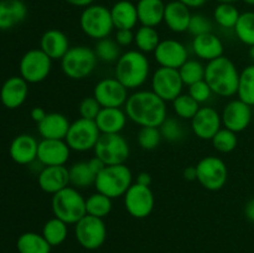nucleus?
<instances>
[{
	"label": "nucleus",
	"instance_id": "42",
	"mask_svg": "<svg viewBox=\"0 0 254 253\" xmlns=\"http://www.w3.org/2000/svg\"><path fill=\"white\" fill-rule=\"evenodd\" d=\"M212 146L217 151L222 154L231 153L237 148L238 138L237 133L230 130L227 128H221L217 133L215 134L212 139H211Z\"/></svg>",
	"mask_w": 254,
	"mask_h": 253
},
{
	"label": "nucleus",
	"instance_id": "33",
	"mask_svg": "<svg viewBox=\"0 0 254 253\" xmlns=\"http://www.w3.org/2000/svg\"><path fill=\"white\" fill-rule=\"evenodd\" d=\"M160 41V36L155 27L141 25L134 32V44H135L136 50L141 51L143 54H150V52L154 54Z\"/></svg>",
	"mask_w": 254,
	"mask_h": 253
},
{
	"label": "nucleus",
	"instance_id": "28",
	"mask_svg": "<svg viewBox=\"0 0 254 253\" xmlns=\"http://www.w3.org/2000/svg\"><path fill=\"white\" fill-rule=\"evenodd\" d=\"M126 111L122 108H102L94 119L101 134H119L127 124Z\"/></svg>",
	"mask_w": 254,
	"mask_h": 253
},
{
	"label": "nucleus",
	"instance_id": "49",
	"mask_svg": "<svg viewBox=\"0 0 254 253\" xmlns=\"http://www.w3.org/2000/svg\"><path fill=\"white\" fill-rule=\"evenodd\" d=\"M88 165H89V168H91V170L93 171L96 175H98V174L101 173V171L103 170V169L107 166L106 164H104L103 161H102L101 159H99L98 156H96V155H94L92 159H89Z\"/></svg>",
	"mask_w": 254,
	"mask_h": 253
},
{
	"label": "nucleus",
	"instance_id": "12",
	"mask_svg": "<svg viewBox=\"0 0 254 253\" xmlns=\"http://www.w3.org/2000/svg\"><path fill=\"white\" fill-rule=\"evenodd\" d=\"M197 181L208 191H218L228 180V169L225 161L217 156H205L196 165Z\"/></svg>",
	"mask_w": 254,
	"mask_h": 253
},
{
	"label": "nucleus",
	"instance_id": "10",
	"mask_svg": "<svg viewBox=\"0 0 254 253\" xmlns=\"http://www.w3.org/2000/svg\"><path fill=\"white\" fill-rule=\"evenodd\" d=\"M99 136L101 131L96 122L78 118L71 123L64 140L68 144L71 150L84 153V151L93 150Z\"/></svg>",
	"mask_w": 254,
	"mask_h": 253
},
{
	"label": "nucleus",
	"instance_id": "53",
	"mask_svg": "<svg viewBox=\"0 0 254 253\" xmlns=\"http://www.w3.org/2000/svg\"><path fill=\"white\" fill-rule=\"evenodd\" d=\"M245 216L250 222L254 223V197L251 198L245 206Z\"/></svg>",
	"mask_w": 254,
	"mask_h": 253
},
{
	"label": "nucleus",
	"instance_id": "22",
	"mask_svg": "<svg viewBox=\"0 0 254 253\" xmlns=\"http://www.w3.org/2000/svg\"><path fill=\"white\" fill-rule=\"evenodd\" d=\"M37 184L44 192L55 195L69 185L68 169L64 165L44 166L37 175Z\"/></svg>",
	"mask_w": 254,
	"mask_h": 253
},
{
	"label": "nucleus",
	"instance_id": "21",
	"mask_svg": "<svg viewBox=\"0 0 254 253\" xmlns=\"http://www.w3.org/2000/svg\"><path fill=\"white\" fill-rule=\"evenodd\" d=\"M39 141L30 134H19L9 146V155L19 165H30L37 160Z\"/></svg>",
	"mask_w": 254,
	"mask_h": 253
},
{
	"label": "nucleus",
	"instance_id": "11",
	"mask_svg": "<svg viewBox=\"0 0 254 253\" xmlns=\"http://www.w3.org/2000/svg\"><path fill=\"white\" fill-rule=\"evenodd\" d=\"M52 60L41 49L29 50L19 62L20 76L27 83H40L50 76Z\"/></svg>",
	"mask_w": 254,
	"mask_h": 253
},
{
	"label": "nucleus",
	"instance_id": "41",
	"mask_svg": "<svg viewBox=\"0 0 254 253\" xmlns=\"http://www.w3.org/2000/svg\"><path fill=\"white\" fill-rule=\"evenodd\" d=\"M171 103H173V109L175 112V114L181 119H189V121H191L193 118V116L197 113L198 109H200V104L189 93H181Z\"/></svg>",
	"mask_w": 254,
	"mask_h": 253
},
{
	"label": "nucleus",
	"instance_id": "39",
	"mask_svg": "<svg viewBox=\"0 0 254 253\" xmlns=\"http://www.w3.org/2000/svg\"><path fill=\"white\" fill-rule=\"evenodd\" d=\"M235 34L242 44L247 46L254 45V12L246 11L240 15L237 24L235 26Z\"/></svg>",
	"mask_w": 254,
	"mask_h": 253
},
{
	"label": "nucleus",
	"instance_id": "14",
	"mask_svg": "<svg viewBox=\"0 0 254 253\" xmlns=\"http://www.w3.org/2000/svg\"><path fill=\"white\" fill-rule=\"evenodd\" d=\"M123 197L127 212L131 217L139 220L150 216L155 206V197L150 186H143L133 183Z\"/></svg>",
	"mask_w": 254,
	"mask_h": 253
},
{
	"label": "nucleus",
	"instance_id": "29",
	"mask_svg": "<svg viewBox=\"0 0 254 253\" xmlns=\"http://www.w3.org/2000/svg\"><path fill=\"white\" fill-rule=\"evenodd\" d=\"M114 29L133 30L139 22L136 4L129 0H119L111 7Z\"/></svg>",
	"mask_w": 254,
	"mask_h": 253
},
{
	"label": "nucleus",
	"instance_id": "25",
	"mask_svg": "<svg viewBox=\"0 0 254 253\" xmlns=\"http://www.w3.org/2000/svg\"><path fill=\"white\" fill-rule=\"evenodd\" d=\"M191 49L197 59L207 62L223 56V51H225L221 39L212 32L193 37L191 42Z\"/></svg>",
	"mask_w": 254,
	"mask_h": 253
},
{
	"label": "nucleus",
	"instance_id": "26",
	"mask_svg": "<svg viewBox=\"0 0 254 253\" xmlns=\"http://www.w3.org/2000/svg\"><path fill=\"white\" fill-rule=\"evenodd\" d=\"M71 123L64 114L52 112L47 113L44 121L37 124V131L42 139H62L64 140Z\"/></svg>",
	"mask_w": 254,
	"mask_h": 253
},
{
	"label": "nucleus",
	"instance_id": "8",
	"mask_svg": "<svg viewBox=\"0 0 254 253\" xmlns=\"http://www.w3.org/2000/svg\"><path fill=\"white\" fill-rule=\"evenodd\" d=\"M93 150L94 155L98 156L106 165L126 164L130 155L128 141L121 133L101 134Z\"/></svg>",
	"mask_w": 254,
	"mask_h": 253
},
{
	"label": "nucleus",
	"instance_id": "54",
	"mask_svg": "<svg viewBox=\"0 0 254 253\" xmlns=\"http://www.w3.org/2000/svg\"><path fill=\"white\" fill-rule=\"evenodd\" d=\"M67 4L72 5V6H76V7H87L89 5L93 4L94 0H64Z\"/></svg>",
	"mask_w": 254,
	"mask_h": 253
},
{
	"label": "nucleus",
	"instance_id": "48",
	"mask_svg": "<svg viewBox=\"0 0 254 253\" xmlns=\"http://www.w3.org/2000/svg\"><path fill=\"white\" fill-rule=\"evenodd\" d=\"M117 44L121 47L130 46L134 42V32L133 30H127V29H119L116 32V39Z\"/></svg>",
	"mask_w": 254,
	"mask_h": 253
},
{
	"label": "nucleus",
	"instance_id": "18",
	"mask_svg": "<svg viewBox=\"0 0 254 253\" xmlns=\"http://www.w3.org/2000/svg\"><path fill=\"white\" fill-rule=\"evenodd\" d=\"M222 128L221 113L213 107H200L197 113L191 119V129L197 138L211 140Z\"/></svg>",
	"mask_w": 254,
	"mask_h": 253
},
{
	"label": "nucleus",
	"instance_id": "36",
	"mask_svg": "<svg viewBox=\"0 0 254 253\" xmlns=\"http://www.w3.org/2000/svg\"><path fill=\"white\" fill-rule=\"evenodd\" d=\"M237 96L241 101L254 107V63L241 71Z\"/></svg>",
	"mask_w": 254,
	"mask_h": 253
},
{
	"label": "nucleus",
	"instance_id": "4",
	"mask_svg": "<svg viewBox=\"0 0 254 253\" xmlns=\"http://www.w3.org/2000/svg\"><path fill=\"white\" fill-rule=\"evenodd\" d=\"M52 212L55 217L60 218L67 225H76L87 215L86 198L78 189L67 186L64 190L52 195Z\"/></svg>",
	"mask_w": 254,
	"mask_h": 253
},
{
	"label": "nucleus",
	"instance_id": "58",
	"mask_svg": "<svg viewBox=\"0 0 254 253\" xmlns=\"http://www.w3.org/2000/svg\"><path fill=\"white\" fill-rule=\"evenodd\" d=\"M243 2H246L247 5H252V6H254V0H243Z\"/></svg>",
	"mask_w": 254,
	"mask_h": 253
},
{
	"label": "nucleus",
	"instance_id": "2",
	"mask_svg": "<svg viewBox=\"0 0 254 253\" xmlns=\"http://www.w3.org/2000/svg\"><path fill=\"white\" fill-rule=\"evenodd\" d=\"M240 73L232 60L221 56L207 62L205 81L212 89L213 94L220 97H233L238 91Z\"/></svg>",
	"mask_w": 254,
	"mask_h": 253
},
{
	"label": "nucleus",
	"instance_id": "1",
	"mask_svg": "<svg viewBox=\"0 0 254 253\" xmlns=\"http://www.w3.org/2000/svg\"><path fill=\"white\" fill-rule=\"evenodd\" d=\"M127 117L135 124L143 126H159L168 117L166 102L153 91L134 92L128 97L124 106Z\"/></svg>",
	"mask_w": 254,
	"mask_h": 253
},
{
	"label": "nucleus",
	"instance_id": "37",
	"mask_svg": "<svg viewBox=\"0 0 254 253\" xmlns=\"http://www.w3.org/2000/svg\"><path fill=\"white\" fill-rule=\"evenodd\" d=\"M241 12L230 2H220L213 10V19L223 29H235Z\"/></svg>",
	"mask_w": 254,
	"mask_h": 253
},
{
	"label": "nucleus",
	"instance_id": "7",
	"mask_svg": "<svg viewBox=\"0 0 254 253\" xmlns=\"http://www.w3.org/2000/svg\"><path fill=\"white\" fill-rule=\"evenodd\" d=\"M79 26L84 35L97 41L109 37L114 29L111 9L99 4L84 7L79 16Z\"/></svg>",
	"mask_w": 254,
	"mask_h": 253
},
{
	"label": "nucleus",
	"instance_id": "56",
	"mask_svg": "<svg viewBox=\"0 0 254 253\" xmlns=\"http://www.w3.org/2000/svg\"><path fill=\"white\" fill-rule=\"evenodd\" d=\"M250 57H251V60H252L253 63H254V45H253V46L250 47Z\"/></svg>",
	"mask_w": 254,
	"mask_h": 253
},
{
	"label": "nucleus",
	"instance_id": "34",
	"mask_svg": "<svg viewBox=\"0 0 254 253\" xmlns=\"http://www.w3.org/2000/svg\"><path fill=\"white\" fill-rule=\"evenodd\" d=\"M42 236L51 247L62 245L68 236V225L60 218H50L42 227Z\"/></svg>",
	"mask_w": 254,
	"mask_h": 253
},
{
	"label": "nucleus",
	"instance_id": "35",
	"mask_svg": "<svg viewBox=\"0 0 254 253\" xmlns=\"http://www.w3.org/2000/svg\"><path fill=\"white\" fill-rule=\"evenodd\" d=\"M112 198L103 195L101 192H94L86 198V211L87 215L94 216V217L104 218L111 213L113 208Z\"/></svg>",
	"mask_w": 254,
	"mask_h": 253
},
{
	"label": "nucleus",
	"instance_id": "19",
	"mask_svg": "<svg viewBox=\"0 0 254 253\" xmlns=\"http://www.w3.org/2000/svg\"><path fill=\"white\" fill-rule=\"evenodd\" d=\"M71 155V149L62 139H42L39 141L37 160L44 166L66 165Z\"/></svg>",
	"mask_w": 254,
	"mask_h": 253
},
{
	"label": "nucleus",
	"instance_id": "24",
	"mask_svg": "<svg viewBox=\"0 0 254 253\" xmlns=\"http://www.w3.org/2000/svg\"><path fill=\"white\" fill-rule=\"evenodd\" d=\"M69 40L64 31L57 29H50L42 34L40 40V49L52 60L61 61L62 57L69 50Z\"/></svg>",
	"mask_w": 254,
	"mask_h": 253
},
{
	"label": "nucleus",
	"instance_id": "31",
	"mask_svg": "<svg viewBox=\"0 0 254 253\" xmlns=\"http://www.w3.org/2000/svg\"><path fill=\"white\" fill-rule=\"evenodd\" d=\"M19 253H51V245L45 240L42 233L24 232L16 241Z\"/></svg>",
	"mask_w": 254,
	"mask_h": 253
},
{
	"label": "nucleus",
	"instance_id": "6",
	"mask_svg": "<svg viewBox=\"0 0 254 253\" xmlns=\"http://www.w3.org/2000/svg\"><path fill=\"white\" fill-rule=\"evenodd\" d=\"M97 59L94 50L89 49L84 45L69 47L67 54L61 60L62 72L69 79L79 81L91 76L92 72L96 69Z\"/></svg>",
	"mask_w": 254,
	"mask_h": 253
},
{
	"label": "nucleus",
	"instance_id": "45",
	"mask_svg": "<svg viewBox=\"0 0 254 253\" xmlns=\"http://www.w3.org/2000/svg\"><path fill=\"white\" fill-rule=\"evenodd\" d=\"M188 31L190 32L193 37L200 36V35L203 34H208V32L212 31L211 20L202 14H192L190 24H189Z\"/></svg>",
	"mask_w": 254,
	"mask_h": 253
},
{
	"label": "nucleus",
	"instance_id": "16",
	"mask_svg": "<svg viewBox=\"0 0 254 253\" xmlns=\"http://www.w3.org/2000/svg\"><path fill=\"white\" fill-rule=\"evenodd\" d=\"M252 107L243 101L232 99L222 109V126L235 133H241L250 126L252 122Z\"/></svg>",
	"mask_w": 254,
	"mask_h": 253
},
{
	"label": "nucleus",
	"instance_id": "17",
	"mask_svg": "<svg viewBox=\"0 0 254 253\" xmlns=\"http://www.w3.org/2000/svg\"><path fill=\"white\" fill-rule=\"evenodd\" d=\"M155 61L160 67L179 69L189 60L188 47L174 39L161 40L154 51Z\"/></svg>",
	"mask_w": 254,
	"mask_h": 253
},
{
	"label": "nucleus",
	"instance_id": "3",
	"mask_svg": "<svg viewBox=\"0 0 254 253\" xmlns=\"http://www.w3.org/2000/svg\"><path fill=\"white\" fill-rule=\"evenodd\" d=\"M150 74V62L139 50H129L122 54L116 63V78L128 89H138Z\"/></svg>",
	"mask_w": 254,
	"mask_h": 253
},
{
	"label": "nucleus",
	"instance_id": "52",
	"mask_svg": "<svg viewBox=\"0 0 254 253\" xmlns=\"http://www.w3.org/2000/svg\"><path fill=\"white\" fill-rule=\"evenodd\" d=\"M183 176L188 181L197 180V170H196V166H188V168L184 169Z\"/></svg>",
	"mask_w": 254,
	"mask_h": 253
},
{
	"label": "nucleus",
	"instance_id": "59",
	"mask_svg": "<svg viewBox=\"0 0 254 253\" xmlns=\"http://www.w3.org/2000/svg\"><path fill=\"white\" fill-rule=\"evenodd\" d=\"M163 1H164V0H163Z\"/></svg>",
	"mask_w": 254,
	"mask_h": 253
},
{
	"label": "nucleus",
	"instance_id": "47",
	"mask_svg": "<svg viewBox=\"0 0 254 253\" xmlns=\"http://www.w3.org/2000/svg\"><path fill=\"white\" fill-rule=\"evenodd\" d=\"M189 94L197 102L198 104L206 103L207 101H210L211 96L213 94L212 89L210 88V86L207 84V82L205 79L202 81H198L196 83L189 86Z\"/></svg>",
	"mask_w": 254,
	"mask_h": 253
},
{
	"label": "nucleus",
	"instance_id": "44",
	"mask_svg": "<svg viewBox=\"0 0 254 253\" xmlns=\"http://www.w3.org/2000/svg\"><path fill=\"white\" fill-rule=\"evenodd\" d=\"M160 133L163 139L170 141V143H175L183 139L184 136V129L180 122L174 117H166L165 121L163 122L160 126Z\"/></svg>",
	"mask_w": 254,
	"mask_h": 253
},
{
	"label": "nucleus",
	"instance_id": "40",
	"mask_svg": "<svg viewBox=\"0 0 254 253\" xmlns=\"http://www.w3.org/2000/svg\"><path fill=\"white\" fill-rule=\"evenodd\" d=\"M205 69L206 66L202 64V62L198 60H190L189 59L183 66L179 68L181 79H183L185 86H191L198 81L205 79Z\"/></svg>",
	"mask_w": 254,
	"mask_h": 253
},
{
	"label": "nucleus",
	"instance_id": "5",
	"mask_svg": "<svg viewBox=\"0 0 254 253\" xmlns=\"http://www.w3.org/2000/svg\"><path fill=\"white\" fill-rule=\"evenodd\" d=\"M133 185V173L126 164L107 165L96 176L94 188L109 198L122 197Z\"/></svg>",
	"mask_w": 254,
	"mask_h": 253
},
{
	"label": "nucleus",
	"instance_id": "55",
	"mask_svg": "<svg viewBox=\"0 0 254 253\" xmlns=\"http://www.w3.org/2000/svg\"><path fill=\"white\" fill-rule=\"evenodd\" d=\"M183 4H185L186 6H189L190 9H195V7H201L207 2V0H179Z\"/></svg>",
	"mask_w": 254,
	"mask_h": 253
},
{
	"label": "nucleus",
	"instance_id": "15",
	"mask_svg": "<svg viewBox=\"0 0 254 253\" xmlns=\"http://www.w3.org/2000/svg\"><path fill=\"white\" fill-rule=\"evenodd\" d=\"M128 88L118 79L103 78L96 83L93 88V97L98 101L102 108H122L128 99Z\"/></svg>",
	"mask_w": 254,
	"mask_h": 253
},
{
	"label": "nucleus",
	"instance_id": "51",
	"mask_svg": "<svg viewBox=\"0 0 254 253\" xmlns=\"http://www.w3.org/2000/svg\"><path fill=\"white\" fill-rule=\"evenodd\" d=\"M135 183L143 186H150L151 183H153V179H151L150 174L146 173V171H143V173L138 174Z\"/></svg>",
	"mask_w": 254,
	"mask_h": 253
},
{
	"label": "nucleus",
	"instance_id": "9",
	"mask_svg": "<svg viewBox=\"0 0 254 253\" xmlns=\"http://www.w3.org/2000/svg\"><path fill=\"white\" fill-rule=\"evenodd\" d=\"M74 237L84 250H98L107 240L106 222L103 218L86 215L74 225Z\"/></svg>",
	"mask_w": 254,
	"mask_h": 253
},
{
	"label": "nucleus",
	"instance_id": "38",
	"mask_svg": "<svg viewBox=\"0 0 254 253\" xmlns=\"http://www.w3.org/2000/svg\"><path fill=\"white\" fill-rule=\"evenodd\" d=\"M93 50L98 61L107 62V63L117 62L119 60V57L122 56L121 46L117 44L116 40L111 39V37L98 40L96 42V45H94Z\"/></svg>",
	"mask_w": 254,
	"mask_h": 253
},
{
	"label": "nucleus",
	"instance_id": "43",
	"mask_svg": "<svg viewBox=\"0 0 254 253\" xmlns=\"http://www.w3.org/2000/svg\"><path fill=\"white\" fill-rule=\"evenodd\" d=\"M161 136L160 129L156 126H143L138 133V143L144 150H154L160 144Z\"/></svg>",
	"mask_w": 254,
	"mask_h": 253
},
{
	"label": "nucleus",
	"instance_id": "32",
	"mask_svg": "<svg viewBox=\"0 0 254 253\" xmlns=\"http://www.w3.org/2000/svg\"><path fill=\"white\" fill-rule=\"evenodd\" d=\"M69 174V185L78 189H87L89 186H94L96 181V174L91 170L88 161H78L71 165L68 169Z\"/></svg>",
	"mask_w": 254,
	"mask_h": 253
},
{
	"label": "nucleus",
	"instance_id": "46",
	"mask_svg": "<svg viewBox=\"0 0 254 253\" xmlns=\"http://www.w3.org/2000/svg\"><path fill=\"white\" fill-rule=\"evenodd\" d=\"M101 104L98 103V101L93 96L83 98L78 106V112L81 118L89 119V121H94L99 114V112H101Z\"/></svg>",
	"mask_w": 254,
	"mask_h": 253
},
{
	"label": "nucleus",
	"instance_id": "23",
	"mask_svg": "<svg viewBox=\"0 0 254 253\" xmlns=\"http://www.w3.org/2000/svg\"><path fill=\"white\" fill-rule=\"evenodd\" d=\"M192 14L190 11V7L186 6L179 0L165 4V12H164V22L169 30L176 34H183L189 29V24Z\"/></svg>",
	"mask_w": 254,
	"mask_h": 253
},
{
	"label": "nucleus",
	"instance_id": "27",
	"mask_svg": "<svg viewBox=\"0 0 254 253\" xmlns=\"http://www.w3.org/2000/svg\"><path fill=\"white\" fill-rule=\"evenodd\" d=\"M26 16L27 6L22 0H0V30L17 26Z\"/></svg>",
	"mask_w": 254,
	"mask_h": 253
},
{
	"label": "nucleus",
	"instance_id": "20",
	"mask_svg": "<svg viewBox=\"0 0 254 253\" xmlns=\"http://www.w3.org/2000/svg\"><path fill=\"white\" fill-rule=\"evenodd\" d=\"M29 96V83L21 76L9 77L0 88V102L7 109H17Z\"/></svg>",
	"mask_w": 254,
	"mask_h": 253
},
{
	"label": "nucleus",
	"instance_id": "30",
	"mask_svg": "<svg viewBox=\"0 0 254 253\" xmlns=\"http://www.w3.org/2000/svg\"><path fill=\"white\" fill-rule=\"evenodd\" d=\"M138 19L143 26L156 27L164 22L165 4L163 0H139L136 2Z\"/></svg>",
	"mask_w": 254,
	"mask_h": 253
},
{
	"label": "nucleus",
	"instance_id": "57",
	"mask_svg": "<svg viewBox=\"0 0 254 253\" xmlns=\"http://www.w3.org/2000/svg\"><path fill=\"white\" fill-rule=\"evenodd\" d=\"M218 2H230V4H233V2H236L237 0H217Z\"/></svg>",
	"mask_w": 254,
	"mask_h": 253
},
{
	"label": "nucleus",
	"instance_id": "13",
	"mask_svg": "<svg viewBox=\"0 0 254 253\" xmlns=\"http://www.w3.org/2000/svg\"><path fill=\"white\" fill-rule=\"evenodd\" d=\"M184 86L179 69L159 67L151 76V91L165 102L178 98L183 93Z\"/></svg>",
	"mask_w": 254,
	"mask_h": 253
},
{
	"label": "nucleus",
	"instance_id": "50",
	"mask_svg": "<svg viewBox=\"0 0 254 253\" xmlns=\"http://www.w3.org/2000/svg\"><path fill=\"white\" fill-rule=\"evenodd\" d=\"M46 112H45L44 108H41V107H35V108L31 109V113H30V116H31V119L35 122V123L39 124L40 122L44 121V118L46 117Z\"/></svg>",
	"mask_w": 254,
	"mask_h": 253
}]
</instances>
